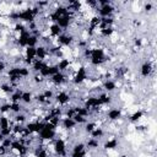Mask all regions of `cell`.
Returning a JSON list of instances; mask_svg holds the SVG:
<instances>
[{
    "label": "cell",
    "instance_id": "obj_1",
    "mask_svg": "<svg viewBox=\"0 0 157 157\" xmlns=\"http://www.w3.org/2000/svg\"><path fill=\"white\" fill-rule=\"evenodd\" d=\"M152 74H155V63H151L150 60H145L140 66V76L142 78H147Z\"/></svg>",
    "mask_w": 157,
    "mask_h": 157
},
{
    "label": "cell",
    "instance_id": "obj_2",
    "mask_svg": "<svg viewBox=\"0 0 157 157\" xmlns=\"http://www.w3.org/2000/svg\"><path fill=\"white\" fill-rule=\"evenodd\" d=\"M120 118H124L123 117V112H121V108H117V107H110V109L105 113V119L108 121H117L118 119Z\"/></svg>",
    "mask_w": 157,
    "mask_h": 157
},
{
    "label": "cell",
    "instance_id": "obj_3",
    "mask_svg": "<svg viewBox=\"0 0 157 157\" xmlns=\"http://www.w3.org/2000/svg\"><path fill=\"white\" fill-rule=\"evenodd\" d=\"M118 146H119V140L115 136H110V137H108L103 142L104 151H107V150H115V148H118Z\"/></svg>",
    "mask_w": 157,
    "mask_h": 157
}]
</instances>
